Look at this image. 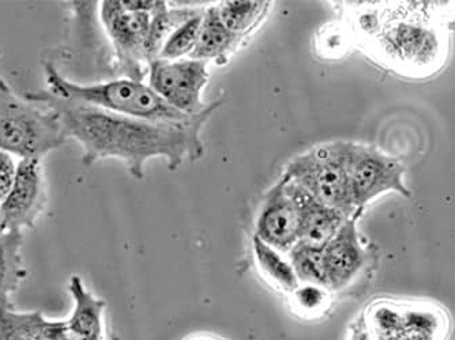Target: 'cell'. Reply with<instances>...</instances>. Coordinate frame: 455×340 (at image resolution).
<instances>
[{
	"mask_svg": "<svg viewBox=\"0 0 455 340\" xmlns=\"http://www.w3.org/2000/svg\"><path fill=\"white\" fill-rule=\"evenodd\" d=\"M30 101L47 105L60 117L68 139H76L84 150L85 165L117 158L126 163L130 175L140 180L145 163L163 157L170 170L184 162H196L204 153L202 129L219 108L208 105L202 114L180 122L157 123L120 116L89 105L59 99L50 91L25 94Z\"/></svg>",
	"mask_w": 455,
	"mask_h": 340,
	"instance_id": "6da1fadb",
	"label": "cell"
},
{
	"mask_svg": "<svg viewBox=\"0 0 455 340\" xmlns=\"http://www.w3.org/2000/svg\"><path fill=\"white\" fill-rule=\"evenodd\" d=\"M44 71L48 91L59 99L148 122H180L191 117L171 108L149 84L142 81L124 76L101 83H78L63 75L52 61L45 63Z\"/></svg>",
	"mask_w": 455,
	"mask_h": 340,
	"instance_id": "7a4b0ae2",
	"label": "cell"
},
{
	"mask_svg": "<svg viewBox=\"0 0 455 340\" xmlns=\"http://www.w3.org/2000/svg\"><path fill=\"white\" fill-rule=\"evenodd\" d=\"M398 12L380 25L375 35L379 58L391 68L409 76H428L443 66L447 38L431 20Z\"/></svg>",
	"mask_w": 455,
	"mask_h": 340,
	"instance_id": "3957f363",
	"label": "cell"
},
{
	"mask_svg": "<svg viewBox=\"0 0 455 340\" xmlns=\"http://www.w3.org/2000/svg\"><path fill=\"white\" fill-rule=\"evenodd\" d=\"M68 142L60 117L47 105L20 99L0 83V150L20 160H40Z\"/></svg>",
	"mask_w": 455,
	"mask_h": 340,
	"instance_id": "277c9868",
	"label": "cell"
},
{
	"mask_svg": "<svg viewBox=\"0 0 455 340\" xmlns=\"http://www.w3.org/2000/svg\"><path fill=\"white\" fill-rule=\"evenodd\" d=\"M350 143L331 142L299 155L283 176L345 217L356 216L349 183Z\"/></svg>",
	"mask_w": 455,
	"mask_h": 340,
	"instance_id": "5b68a950",
	"label": "cell"
},
{
	"mask_svg": "<svg viewBox=\"0 0 455 340\" xmlns=\"http://www.w3.org/2000/svg\"><path fill=\"white\" fill-rule=\"evenodd\" d=\"M150 17L152 12L129 9L122 0L100 4V20L126 78L142 81L143 65H149L147 43Z\"/></svg>",
	"mask_w": 455,
	"mask_h": 340,
	"instance_id": "8992f818",
	"label": "cell"
},
{
	"mask_svg": "<svg viewBox=\"0 0 455 340\" xmlns=\"http://www.w3.org/2000/svg\"><path fill=\"white\" fill-rule=\"evenodd\" d=\"M209 81L208 63L196 59L165 60L155 59L149 63V86L171 108L184 116H196L208 105L202 101V91Z\"/></svg>",
	"mask_w": 455,
	"mask_h": 340,
	"instance_id": "52a82bcc",
	"label": "cell"
},
{
	"mask_svg": "<svg viewBox=\"0 0 455 340\" xmlns=\"http://www.w3.org/2000/svg\"><path fill=\"white\" fill-rule=\"evenodd\" d=\"M349 183L357 211L391 191L406 198L411 196V191L403 183V163L370 146L350 143Z\"/></svg>",
	"mask_w": 455,
	"mask_h": 340,
	"instance_id": "ba28073f",
	"label": "cell"
},
{
	"mask_svg": "<svg viewBox=\"0 0 455 340\" xmlns=\"http://www.w3.org/2000/svg\"><path fill=\"white\" fill-rule=\"evenodd\" d=\"M47 203L40 160H20L9 196L0 204V233L33 229Z\"/></svg>",
	"mask_w": 455,
	"mask_h": 340,
	"instance_id": "9c48e42d",
	"label": "cell"
},
{
	"mask_svg": "<svg viewBox=\"0 0 455 340\" xmlns=\"http://www.w3.org/2000/svg\"><path fill=\"white\" fill-rule=\"evenodd\" d=\"M285 176L268 189L258 212L255 234L270 247L288 255L300 241V221L295 202L289 195Z\"/></svg>",
	"mask_w": 455,
	"mask_h": 340,
	"instance_id": "30bf717a",
	"label": "cell"
},
{
	"mask_svg": "<svg viewBox=\"0 0 455 340\" xmlns=\"http://www.w3.org/2000/svg\"><path fill=\"white\" fill-rule=\"evenodd\" d=\"M368 262L360 239L356 217L347 219L336 236L323 247L324 280L331 293L345 290L359 278Z\"/></svg>",
	"mask_w": 455,
	"mask_h": 340,
	"instance_id": "8fae6325",
	"label": "cell"
},
{
	"mask_svg": "<svg viewBox=\"0 0 455 340\" xmlns=\"http://www.w3.org/2000/svg\"><path fill=\"white\" fill-rule=\"evenodd\" d=\"M286 188L298 209L301 242L316 248H323L330 240L336 236L344 222L349 219L339 210L331 209V207L322 203L292 181L288 180Z\"/></svg>",
	"mask_w": 455,
	"mask_h": 340,
	"instance_id": "7c38bea8",
	"label": "cell"
},
{
	"mask_svg": "<svg viewBox=\"0 0 455 340\" xmlns=\"http://www.w3.org/2000/svg\"><path fill=\"white\" fill-rule=\"evenodd\" d=\"M68 291L74 308L66 320L70 340H104V312L107 304L86 289L79 276H71Z\"/></svg>",
	"mask_w": 455,
	"mask_h": 340,
	"instance_id": "4fadbf2b",
	"label": "cell"
},
{
	"mask_svg": "<svg viewBox=\"0 0 455 340\" xmlns=\"http://www.w3.org/2000/svg\"><path fill=\"white\" fill-rule=\"evenodd\" d=\"M22 244V232L0 233V313L14 309L12 296L27 278Z\"/></svg>",
	"mask_w": 455,
	"mask_h": 340,
	"instance_id": "5bb4252c",
	"label": "cell"
},
{
	"mask_svg": "<svg viewBox=\"0 0 455 340\" xmlns=\"http://www.w3.org/2000/svg\"><path fill=\"white\" fill-rule=\"evenodd\" d=\"M240 41L242 38L229 32L222 24L217 7H209L204 10L198 44L190 59L206 61V63L211 60H225L227 56L237 47Z\"/></svg>",
	"mask_w": 455,
	"mask_h": 340,
	"instance_id": "9a60e30c",
	"label": "cell"
},
{
	"mask_svg": "<svg viewBox=\"0 0 455 340\" xmlns=\"http://www.w3.org/2000/svg\"><path fill=\"white\" fill-rule=\"evenodd\" d=\"M252 255L255 265L268 282L281 291L291 294L300 285L292 263L285 253L263 242L257 236L252 237Z\"/></svg>",
	"mask_w": 455,
	"mask_h": 340,
	"instance_id": "2e32d148",
	"label": "cell"
},
{
	"mask_svg": "<svg viewBox=\"0 0 455 340\" xmlns=\"http://www.w3.org/2000/svg\"><path fill=\"white\" fill-rule=\"evenodd\" d=\"M198 10L178 9L168 7L167 2H158L150 17L149 36H148L147 53L149 63L160 56L165 41L168 40L173 30L196 14Z\"/></svg>",
	"mask_w": 455,
	"mask_h": 340,
	"instance_id": "e0dca14e",
	"label": "cell"
},
{
	"mask_svg": "<svg viewBox=\"0 0 455 340\" xmlns=\"http://www.w3.org/2000/svg\"><path fill=\"white\" fill-rule=\"evenodd\" d=\"M268 2H222L217 4V12L221 18L222 24L229 32L239 38H244L259 25L260 20L267 12Z\"/></svg>",
	"mask_w": 455,
	"mask_h": 340,
	"instance_id": "ac0fdd59",
	"label": "cell"
},
{
	"mask_svg": "<svg viewBox=\"0 0 455 340\" xmlns=\"http://www.w3.org/2000/svg\"><path fill=\"white\" fill-rule=\"evenodd\" d=\"M204 14V10H198L196 14L184 20L183 24L179 25L165 41L157 59L179 60V59H186V56L190 58L198 44Z\"/></svg>",
	"mask_w": 455,
	"mask_h": 340,
	"instance_id": "d6986e66",
	"label": "cell"
},
{
	"mask_svg": "<svg viewBox=\"0 0 455 340\" xmlns=\"http://www.w3.org/2000/svg\"><path fill=\"white\" fill-rule=\"evenodd\" d=\"M288 257L292 263L299 282L326 286L323 248H316L299 241L288 253Z\"/></svg>",
	"mask_w": 455,
	"mask_h": 340,
	"instance_id": "ffe728a7",
	"label": "cell"
},
{
	"mask_svg": "<svg viewBox=\"0 0 455 340\" xmlns=\"http://www.w3.org/2000/svg\"><path fill=\"white\" fill-rule=\"evenodd\" d=\"M291 296L293 311L306 319L323 316L331 304V291L316 283H300Z\"/></svg>",
	"mask_w": 455,
	"mask_h": 340,
	"instance_id": "44dd1931",
	"label": "cell"
},
{
	"mask_svg": "<svg viewBox=\"0 0 455 340\" xmlns=\"http://www.w3.org/2000/svg\"><path fill=\"white\" fill-rule=\"evenodd\" d=\"M28 340H70L66 320H51L40 312H25Z\"/></svg>",
	"mask_w": 455,
	"mask_h": 340,
	"instance_id": "7402d4cb",
	"label": "cell"
},
{
	"mask_svg": "<svg viewBox=\"0 0 455 340\" xmlns=\"http://www.w3.org/2000/svg\"><path fill=\"white\" fill-rule=\"evenodd\" d=\"M17 166L9 153L0 150V204L4 203L14 186Z\"/></svg>",
	"mask_w": 455,
	"mask_h": 340,
	"instance_id": "603a6c76",
	"label": "cell"
},
{
	"mask_svg": "<svg viewBox=\"0 0 455 340\" xmlns=\"http://www.w3.org/2000/svg\"><path fill=\"white\" fill-rule=\"evenodd\" d=\"M350 340H377L375 339L370 332L365 328L364 324L363 326L357 327V328L354 329L352 332V336H350Z\"/></svg>",
	"mask_w": 455,
	"mask_h": 340,
	"instance_id": "cb8c5ba5",
	"label": "cell"
},
{
	"mask_svg": "<svg viewBox=\"0 0 455 340\" xmlns=\"http://www.w3.org/2000/svg\"><path fill=\"white\" fill-rule=\"evenodd\" d=\"M190 340H220V339H214V337H194V339Z\"/></svg>",
	"mask_w": 455,
	"mask_h": 340,
	"instance_id": "d4e9b609",
	"label": "cell"
},
{
	"mask_svg": "<svg viewBox=\"0 0 455 340\" xmlns=\"http://www.w3.org/2000/svg\"><path fill=\"white\" fill-rule=\"evenodd\" d=\"M2 81H4V79L0 78V83H2Z\"/></svg>",
	"mask_w": 455,
	"mask_h": 340,
	"instance_id": "484cf974",
	"label": "cell"
}]
</instances>
